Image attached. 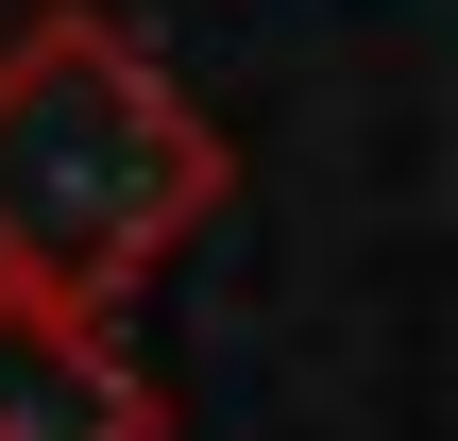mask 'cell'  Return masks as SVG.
<instances>
[{"mask_svg": "<svg viewBox=\"0 0 458 441\" xmlns=\"http://www.w3.org/2000/svg\"><path fill=\"white\" fill-rule=\"evenodd\" d=\"M221 187L238 153L136 17L51 0L34 34H0V289L119 306L221 221Z\"/></svg>", "mask_w": 458, "mask_h": 441, "instance_id": "1", "label": "cell"}, {"mask_svg": "<svg viewBox=\"0 0 458 441\" xmlns=\"http://www.w3.org/2000/svg\"><path fill=\"white\" fill-rule=\"evenodd\" d=\"M0 441H170L153 374L119 357V306L0 289Z\"/></svg>", "mask_w": 458, "mask_h": 441, "instance_id": "2", "label": "cell"}]
</instances>
